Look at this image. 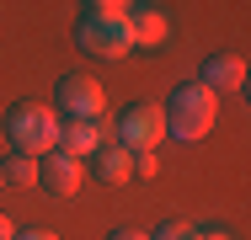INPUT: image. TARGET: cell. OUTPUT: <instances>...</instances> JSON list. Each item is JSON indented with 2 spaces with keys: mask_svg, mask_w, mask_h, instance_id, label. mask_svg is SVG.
Segmentation results:
<instances>
[{
  "mask_svg": "<svg viewBox=\"0 0 251 240\" xmlns=\"http://www.w3.org/2000/svg\"><path fill=\"white\" fill-rule=\"evenodd\" d=\"M160 112H166V134H176V139H208L214 123H219V96L193 80V86H176Z\"/></svg>",
  "mask_w": 251,
  "mask_h": 240,
  "instance_id": "6da1fadb",
  "label": "cell"
},
{
  "mask_svg": "<svg viewBox=\"0 0 251 240\" xmlns=\"http://www.w3.org/2000/svg\"><path fill=\"white\" fill-rule=\"evenodd\" d=\"M5 139L16 144V155H49L59 149V118H53L43 101H16L5 112Z\"/></svg>",
  "mask_w": 251,
  "mask_h": 240,
  "instance_id": "7a4b0ae2",
  "label": "cell"
},
{
  "mask_svg": "<svg viewBox=\"0 0 251 240\" xmlns=\"http://www.w3.org/2000/svg\"><path fill=\"white\" fill-rule=\"evenodd\" d=\"M75 48L91 53V59H123L134 48V38H128V11H91L75 27Z\"/></svg>",
  "mask_w": 251,
  "mask_h": 240,
  "instance_id": "3957f363",
  "label": "cell"
},
{
  "mask_svg": "<svg viewBox=\"0 0 251 240\" xmlns=\"http://www.w3.org/2000/svg\"><path fill=\"white\" fill-rule=\"evenodd\" d=\"M53 112L80 118V123H101V112H107V91H101L91 75H64L59 91H53Z\"/></svg>",
  "mask_w": 251,
  "mask_h": 240,
  "instance_id": "277c9868",
  "label": "cell"
},
{
  "mask_svg": "<svg viewBox=\"0 0 251 240\" xmlns=\"http://www.w3.org/2000/svg\"><path fill=\"white\" fill-rule=\"evenodd\" d=\"M166 139V112L150 107V101H134L123 118H118V144L123 149H155Z\"/></svg>",
  "mask_w": 251,
  "mask_h": 240,
  "instance_id": "5b68a950",
  "label": "cell"
},
{
  "mask_svg": "<svg viewBox=\"0 0 251 240\" xmlns=\"http://www.w3.org/2000/svg\"><path fill=\"white\" fill-rule=\"evenodd\" d=\"M38 182H49L53 197H75L80 182H86V166H80L75 155H64V149H49V155H43V176H38Z\"/></svg>",
  "mask_w": 251,
  "mask_h": 240,
  "instance_id": "8992f818",
  "label": "cell"
},
{
  "mask_svg": "<svg viewBox=\"0 0 251 240\" xmlns=\"http://www.w3.org/2000/svg\"><path fill=\"white\" fill-rule=\"evenodd\" d=\"M198 86H208L214 96L219 91H241V86H246V59H241V53H214V59L203 64Z\"/></svg>",
  "mask_w": 251,
  "mask_h": 240,
  "instance_id": "52a82bcc",
  "label": "cell"
},
{
  "mask_svg": "<svg viewBox=\"0 0 251 240\" xmlns=\"http://www.w3.org/2000/svg\"><path fill=\"white\" fill-rule=\"evenodd\" d=\"M91 176H97L101 187L128 182V176H134V149H123V144H101L97 155H91Z\"/></svg>",
  "mask_w": 251,
  "mask_h": 240,
  "instance_id": "ba28073f",
  "label": "cell"
},
{
  "mask_svg": "<svg viewBox=\"0 0 251 240\" xmlns=\"http://www.w3.org/2000/svg\"><path fill=\"white\" fill-rule=\"evenodd\" d=\"M128 38H134V48H166V38H171L166 11H155V5H145V11H128Z\"/></svg>",
  "mask_w": 251,
  "mask_h": 240,
  "instance_id": "9c48e42d",
  "label": "cell"
},
{
  "mask_svg": "<svg viewBox=\"0 0 251 240\" xmlns=\"http://www.w3.org/2000/svg\"><path fill=\"white\" fill-rule=\"evenodd\" d=\"M59 149L64 155H97L101 149V123H80V118H70V123H59Z\"/></svg>",
  "mask_w": 251,
  "mask_h": 240,
  "instance_id": "30bf717a",
  "label": "cell"
},
{
  "mask_svg": "<svg viewBox=\"0 0 251 240\" xmlns=\"http://www.w3.org/2000/svg\"><path fill=\"white\" fill-rule=\"evenodd\" d=\"M0 176H5L11 187H38V176H43V160H38V155H11V160L0 166Z\"/></svg>",
  "mask_w": 251,
  "mask_h": 240,
  "instance_id": "8fae6325",
  "label": "cell"
},
{
  "mask_svg": "<svg viewBox=\"0 0 251 240\" xmlns=\"http://www.w3.org/2000/svg\"><path fill=\"white\" fill-rule=\"evenodd\" d=\"M134 171H139V176H155V171H160V160H155L150 149H134Z\"/></svg>",
  "mask_w": 251,
  "mask_h": 240,
  "instance_id": "7c38bea8",
  "label": "cell"
},
{
  "mask_svg": "<svg viewBox=\"0 0 251 240\" xmlns=\"http://www.w3.org/2000/svg\"><path fill=\"white\" fill-rule=\"evenodd\" d=\"M193 235V230H187V224H160V230H155L150 240H187Z\"/></svg>",
  "mask_w": 251,
  "mask_h": 240,
  "instance_id": "4fadbf2b",
  "label": "cell"
},
{
  "mask_svg": "<svg viewBox=\"0 0 251 240\" xmlns=\"http://www.w3.org/2000/svg\"><path fill=\"white\" fill-rule=\"evenodd\" d=\"M91 11H128V0H86Z\"/></svg>",
  "mask_w": 251,
  "mask_h": 240,
  "instance_id": "5bb4252c",
  "label": "cell"
},
{
  "mask_svg": "<svg viewBox=\"0 0 251 240\" xmlns=\"http://www.w3.org/2000/svg\"><path fill=\"white\" fill-rule=\"evenodd\" d=\"M107 240H150V235H139V230H112Z\"/></svg>",
  "mask_w": 251,
  "mask_h": 240,
  "instance_id": "9a60e30c",
  "label": "cell"
},
{
  "mask_svg": "<svg viewBox=\"0 0 251 240\" xmlns=\"http://www.w3.org/2000/svg\"><path fill=\"white\" fill-rule=\"evenodd\" d=\"M16 240H59V235H49V230H27V235H22V230H16Z\"/></svg>",
  "mask_w": 251,
  "mask_h": 240,
  "instance_id": "2e32d148",
  "label": "cell"
},
{
  "mask_svg": "<svg viewBox=\"0 0 251 240\" xmlns=\"http://www.w3.org/2000/svg\"><path fill=\"white\" fill-rule=\"evenodd\" d=\"M0 240H16V224H11L5 214H0Z\"/></svg>",
  "mask_w": 251,
  "mask_h": 240,
  "instance_id": "e0dca14e",
  "label": "cell"
},
{
  "mask_svg": "<svg viewBox=\"0 0 251 240\" xmlns=\"http://www.w3.org/2000/svg\"><path fill=\"white\" fill-rule=\"evenodd\" d=\"M187 240H230L225 230H208V235H187Z\"/></svg>",
  "mask_w": 251,
  "mask_h": 240,
  "instance_id": "ac0fdd59",
  "label": "cell"
},
{
  "mask_svg": "<svg viewBox=\"0 0 251 240\" xmlns=\"http://www.w3.org/2000/svg\"><path fill=\"white\" fill-rule=\"evenodd\" d=\"M0 187H5V176H0Z\"/></svg>",
  "mask_w": 251,
  "mask_h": 240,
  "instance_id": "d6986e66",
  "label": "cell"
}]
</instances>
